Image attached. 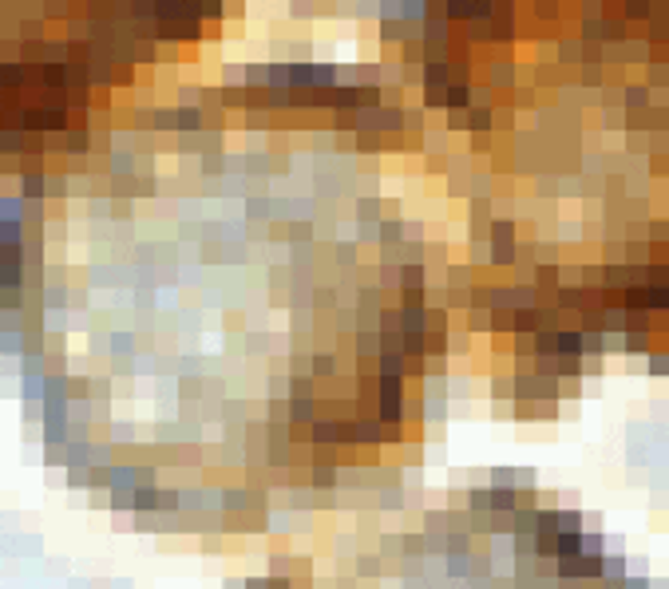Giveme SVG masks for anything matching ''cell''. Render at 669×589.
I'll list each match as a JSON object with an SVG mask.
<instances>
[{"mask_svg": "<svg viewBox=\"0 0 669 589\" xmlns=\"http://www.w3.org/2000/svg\"><path fill=\"white\" fill-rule=\"evenodd\" d=\"M194 0H0L4 87L95 84Z\"/></svg>", "mask_w": 669, "mask_h": 589, "instance_id": "6da1fadb", "label": "cell"}]
</instances>
